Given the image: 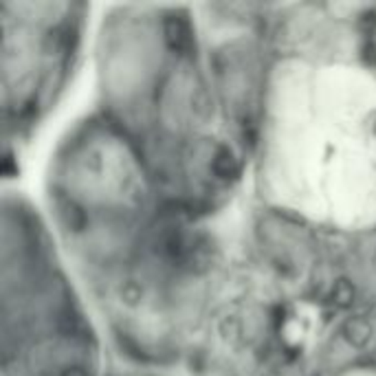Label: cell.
Returning <instances> with one entry per match:
<instances>
[{
	"label": "cell",
	"mask_w": 376,
	"mask_h": 376,
	"mask_svg": "<svg viewBox=\"0 0 376 376\" xmlns=\"http://www.w3.org/2000/svg\"><path fill=\"white\" fill-rule=\"evenodd\" d=\"M49 209L75 269L130 365H181L229 251L205 218L174 205L130 139L95 110L62 139Z\"/></svg>",
	"instance_id": "cell-1"
},
{
	"label": "cell",
	"mask_w": 376,
	"mask_h": 376,
	"mask_svg": "<svg viewBox=\"0 0 376 376\" xmlns=\"http://www.w3.org/2000/svg\"><path fill=\"white\" fill-rule=\"evenodd\" d=\"M269 45L251 158L260 207L319 231H376V7H277Z\"/></svg>",
	"instance_id": "cell-2"
},
{
	"label": "cell",
	"mask_w": 376,
	"mask_h": 376,
	"mask_svg": "<svg viewBox=\"0 0 376 376\" xmlns=\"http://www.w3.org/2000/svg\"><path fill=\"white\" fill-rule=\"evenodd\" d=\"M99 112L122 130L178 207L211 216L240 185L253 134L235 112L201 18L181 7L130 5L97 40Z\"/></svg>",
	"instance_id": "cell-3"
},
{
	"label": "cell",
	"mask_w": 376,
	"mask_h": 376,
	"mask_svg": "<svg viewBox=\"0 0 376 376\" xmlns=\"http://www.w3.org/2000/svg\"><path fill=\"white\" fill-rule=\"evenodd\" d=\"M55 235L20 196L3 213V376H106Z\"/></svg>",
	"instance_id": "cell-4"
},
{
	"label": "cell",
	"mask_w": 376,
	"mask_h": 376,
	"mask_svg": "<svg viewBox=\"0 0 376 376\" xmlns=\"http://www.w3.org/2000/svg\"><path fill=\"white\" fill-rule=\"evenodd\" d=\"M5 141L23 143L57 104L75 71L86 7L75 3H3Z\"/></svg>",
	"instance_id": "cell-5"
}]
</instances>
